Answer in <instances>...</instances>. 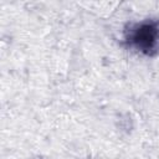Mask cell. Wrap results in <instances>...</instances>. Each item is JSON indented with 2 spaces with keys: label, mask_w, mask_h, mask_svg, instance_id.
Returning a JSON list of instances; mask_svg holds the SVG:
<instances>
[{
  "label": "cell",
  "mask_w": 159,
  "mask_h": 159,
  "mask_svg": "<svg viewBox=\"0 0 159 159\" xmlns=\"http://www.w3.org/2000/svg\"><path fill=\"white\" fill-rule=\"evenodd\" d=\"M124 41L143 55H154L159 48V21L145 20L130 25L124 32Z\"/></svg>",
  "instance_id": "obj_1"
}]
</instances>
